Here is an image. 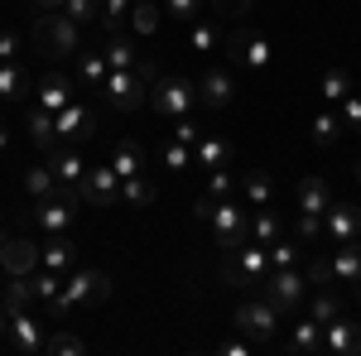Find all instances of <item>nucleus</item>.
<instances>
[{
	"instance_id": "nucleus-14",
	"label": "nucleus",
	"mask_w": 361,
	"mask_h": 356,
	"mask_svg": "<svg viewBox=\"0 0 361 356\" xmlns=\"http://www.w3.org/2000/svg\"><path fill=\"white\" fill-rule=\"evenodd\" d=\"M197 102L212 106V111H226L231 102H236V78H231L226 68H207L202 82H197Z\"/></svg>"
},
{
	"instance_id": "nucleus-40",
	"label": "nucleus",
	"mask_w": 361,
	"mask_h": 356,
	"mask_svg": "<svg viewBox=\"0 0 361 356\" xmlns=\"http://www.w3.org/2000/svg\"><path fill=\"white\" fill-rule=\"evenodd\" d=\"M308 318H313V323H333V318H342V299H337L333 289H323V294L313 299V308H308Z\"/></svg>"
},
{
	"instance_id": "nucleus-43",
	"label": "nucleus",
	"mask_w": 361,
	"mask_h": 356,
	"mask_svg": "<svg viewBox=\"0 0 361 356\" xmlns=\"http://www.w3.org/2000/svg\"><path fill=\"white\" fill-rule=\"evenodd\" d=\"M337 121H342L347 135H361V97H357V92H352L347 102H337Z\"/></svg>"
},
{
	"instance_id": "nucleus-47",
	"label": "nucleus",
	"mask_w": 361,
	"mask_h": 356,
	"mask_svg": "<svg viewBox=\"0 0 361 356\" xmlns=\"http://www.w3.org/2000/svg\"><path fill=\"white\" fill-rule=\"evenodd\" d=\"M299 241H323V217H313V212H299Z\"/></svg>"
},
{
	"instance_id": "nucleus-3",
	"label": "nucleus",
	"mask_w": 361,
	"mask_h": 356,
	"mask_svg": "<svg viewBox=\"0 0 361 356\" xmlns=\"http://www.w3.org/2000/svg\"><path fill=\"white\" fill-rule=\"evenodd\" d=\"M106 299H111V279L102 270H78V274L63 279V294L49 303V313L54 318H68L78 303H106Z\"/></svg>"
},
{
	"instance_id": "nucleus-36",
	"label": "nucleus",
	"mask_w": 361,
	"mask_h": 356,
	"mask_svg": "<svg viewBox=\"0 0 361 356\" xmlns=\"http://www.w3.org/2000/svg\"><path fill=\"white\" fill-rule=\"evenodd\" d=\"M188 44H193V54H212L217 49V25L212 20H188Z\"/></svg>"
},
{
	"instance_id": "nucleus-33",
	"label": "nucleus",
	"mask_w": 361,
	"mask_h": 356,
	"mask_svg": "<svg viewBox=\"0 0 361 356\" xmlns=\"http://www.w3.org/2000/svg\"><path fill=\"white\" fill-rule=\"evenodd\" d=\"M275 236H279V217H275V207H255V217H250V241L270 246Z\"/></svg>"
},
{
	"instance_id": "nucleus-8",
	"label": "nucleus",
	"mask_w": 361,
	"mask_h": 356,
	"mask_svg": "<svg viewBox=\"0 0 361 356\" xmlns=\"http://www.w3.org/2000/svg\"><path fill=\"white\" fill-rule=\"evenodd\" d=\"M236 328L246 332L250 342H275V332H279V308L275 303H265V299H250V303H241L236 308Z\"/></svg>"
},
{
	"instance_id": "nucleus-32",
	"label": "nucleus",
	"mask_w": 361,
	"mask_h": 356,
	"mask_svg": "<svg viewBox=\"0 0 361 356\" xmlns=\"http://www.w3.org/2000/svg\"><path fill=\"white\" fill-rule=\"evenodd\" d=\"M241 188H246V202H250V207H270V197H275V183H270L260 168H250L246 178H241Z\"/></svg>"
},
{
	"instance_id": "nucleus-20",
	"label": "nucleus",
	"mask_w": 361,
	"mask_h": 356,
	"mask_svg": "<svg viewBox=\"0 0 361 356\" xmlns=\"http://www.w3.org/2000/svg\"><path fill=\"white\" fill-rule=\"evenodd\" d=\"M193 164L207 168V173H212V168H226V164H231V145H226L222 135H202L193 145Z\"/></svg>"
},
{
	"instance_id": "nucleus-5",
	"label": "nucleus",
	"mask_w": 361,
	"mask_h": 356,
	"mask_svg": "<svg viewBox=\"0 0 361 356\" xmlns=\"http://www.w3.org/2000/svg\"><path fill=\"white\" fill-rule=\"evenodd\" d=\"M260 289H265L260 299H265V303H275V308H279V318H284V313H299V308H304V299H308V279L299 274V265L270 270L265 279H260Z\"/></svg>"
},
{
	"instance_id": "nucleus-27",
	"label": "nucleus",
	"mask_w": 361,
	"mask_h": 356,
	"mask_svg": "<svg viewBox=\"0 0 361 356\" xmlns=\"http://www.w3.org/2000/svg\"><path fill=\"white\" fill-rule=\"evenodd\" d=\"M318 92H323V102H328V106L347 102V97H352V78H347V68H328V73H323V82H318Z\"/></svg>"
},
{
	"instance_id": "nucleus-4",
	"label": "nucleus",
	"mask_w": 361,
	"mask_h": 356,
	"mask_svg": "<svg viewBox=\"0 0 361 356\" xmlns=\"http://www.w3.org/2000/svg\"><path fill=\"white\" fill-rule=\"evenodd\" d=\"M207 226H212V236H217V246L231 255L236 246H246L250 241V212L226 192V197H212V212H207Z\"/></svg>"
},
{
	"instance_id": "nucleus-45",
	"label": "nucleus",
	"mask_w": 361,
	"mask_h": 356,
	"mask_svg": "<svg viewBox=\"0 0 361 356\" xmlns=\"http://www.w3.org/2000/svg\"><path fill=\"white\" fill-rule=\"evenodd\" d=\"M313 289H333V260L328 255H318V260H308V274H304Z\"/></svg>"
},
{
	"instance_id": "nucleus-28",
	"label": "nucleus",
	"mask_w": 361,
	"mask_h": 356,
	"mask_svg": "<svg viewBox=\"0 0 361 356\" xmlns=\"http://www.w3.org/2000/svg\"><path fill=\"white\" fill-rule=\"evenodd\" d=\"M39 260H44V270H73V260H78V255H73V246H68V241H63V236H49V246H39Z\"/></svg>"
},
{
	"instance_id": "nucleus-48",
	"label": "nucleus",
	"mask_w": 361,
	"mask_h": 356,
	"mask_svg": "<svg viewBox=\"0 0 361 356\" xmlns=\"http://www.w3.org/2000/svg\"><path fill=\"white\" fill-rule=\"evenodd\" d=\"M164 10L173 20H197L202 15V0H164Z\"/></svg>"
},
{
	"instance_id": "nucleus-7",
	"label": "nucleus",
	"mask_w": 361,
	"mask_h": 356,
	"mask_svg": "<svg viewBox=\"0 0 361 356\" xmlns=\"http://www.w3.org/2000/svg\"><path fill=\"white\" fill-rule=\"evenodd\" d=\"M236 260H226L222 279H231V284H250V289H260V279L270 274V255H265V246L260 241H246V246L231 250Z\"/></svg>"
},
{
	"instance_id": "nucleus-46",
	"label": "nucleus",
	"mask_w": 361,
	"mask_h": 356,
	"mask_svg": "<svg viewBox=\"0 0 361 356\" xmlns=\"http://www.w3.org/2000/svg\"><path fill=\"white\" fill-rule=\"evenodd\" d=\"M102 20H106V29H121L126 20H130V0H102Z\"/></svg>"
},
{
	"instance_id": "nucleus-17",
	"label": "nucleus",
	"mask_w": 361,
	"mask_h": 356,
	"mask_svg": "<svg viewBox=\"0 0 361 356\" xmlns=\"http://www.w3.org/2000/svg\"><path fill=\"white\" fill-rule=\"evenodd\" d=\"M34 217H39V231H49V236H68V226H73V217H78V202H68V197H49V202L34 207Z\"/></svg>"
},
{
	"instance_id": "nucleus-12",
	"label": "nucleus",
	"mask_w": 361,
	"mask_h": 356,
	"mask_svg": "<svg viewBox=\"0 0 361 356\" xmlns=\"http://www.w3.org/2000/svg\"><path fill=\"white\" fill-rule=\"evenodd\" d=\"M78 197L92 202V207H116V197H121V178H116V168H92L87 164L82 183H78Z\"/></svg>"
},
{
	"instance_id": "nucleus-31",
	"label": "nucleus",
	"mask_w": 361,
	"mask_h": 356,
	"mask_svg": "<svg viewBox=\"0 0 361 356\" xmlns=\"http://www.w3.org/2000/svg\"><path fill=\"white\" fill-rule=\"evenodd\" d=\"M265 255H270V270H284V265H299V255H304V241H289V236H275V241L265 246Z\"/></svg>"
},
{
	"instance_id": "nucleus-38",
	"label": "nucleus",
	"mask_w": 361,
	"mask_h": 356,
	"mask_svg": "<svg viewBox=\"0 0 361 356\" xmlns=\"http://www.w3.org/2000/svg\"><path fill=\"white\" fill-rule=\"evenodd\" d=\"M337 135H342V121H337V106L318 111V116H313V140H318V145H333Z\"/></svg>"
},
{
	"instance_id": "nucleus-25",
	"label": "nucleus",
	"mask_w": 361,
	"mask_h": 356,
	"mask_svg": "<svg viewBox=\"0 0 361 356\" xmlns=\"http://www.w3.org/2000/svg\"><path fill=\"white\" fill-rule=\"evenodd\" d=\"M78 63H82V82L92 87V92H102V82H106V73H111V63H106V54H97V49H78Z\"/></svg>"
},
{
	"instance_id": "nucleus-51",
	"label": "nucleus",
	"mask_w": 361,
	"mask_h": 356,
	"mask_svg": "<svg viewBox=\"0 0 361 356\" xmlns=\"http://www.w3.org/2000/svg\"><path fill=\"white\" fill-rule=\"evenodd\" d=\"M207 192H212V197H226V192H231V173H226V168H212V183H207Z\"/></svg>"
},
{
	"instance_id": "nucleus-39",
	"label": "nucleus",
	"mask_w": 361,
	"mask_h": 356,
	"mask_svg": "<svg viewBox=\"0 0 361 356\" xmlns=\"http://www.w3.org/2000/svg\"><path fill=\"white\" fill-rule=\"evenodd\" d=\"M102 54H106L111 68H135V63H140V49H135V44H126V39H116V34H111V44H106Z\"/></svg>"
},
{
	"instance_id": "nucleus-29",
	"label": "nucleus",
	"mask_w": 361,
	"mask_h": 356,
	"mask_svg": "<svg viewBox=\"0 0 361 356\" xmlns=\"http://www.w3.org/2000/svg\"><path fill=\"white\" fill-rule=\"evenodd\" d=\"M29 274H34V270H29ZM29 274H15V284L5 289V299H0V308H5V318L34 303V279H29Z\"/></svg>"
},
{
	"instance_id": "nucleus-37",
	"label": "nucleus",
	"mask_w": 361,
	"mask_h": 356,
	"mask_svg": "<svg viewBox=\"0 0 361 356\" xmlns=\"http://www.w3.org/2000/svg\"><path fill=\"white\" fill-rule=\"evenodd\" d=\"M29 279H34V299L39 303H54L63 294V274L58 270H39V274H29Z\"/></svg>"
},
{
	"instance_id": "nucleus-34",
	"label": "nucleus",
	"mask_w": 361,
	"mask_h": 356,
	"mask_svg": "<svg viewBox=\"0 0 361 356\" xmlns=\"http://www.w3.org/2000/svg\"><path fill=\"white\" fill-rule=\"evenodd\" d=\"M159 20H164V15H159L154 0H135V5H130V29H135V34H154Z\"/></svg>"
},
{
	"instance_id": "nucleus-56",
	"label": "nucleus",
	"mask_w": 361,
	"mask_h": 356,
	"mask_svg": "<svg viewBox=\"0 0 361 356\" xmlns=\"http://www.w3.org/2000/svg\"><path fill=\"white\" fill-rule=\"evenodd\" d=\"M250 5H255V0H236V10H250Z\"/></svg>"
},
{
	"instance_id": "nucleus-13",
	"label": "nucleus",
	"mask_w": 361,
	"mask_h": 356,
	"mask_svg": "<svg viewBox=\"0 0 361 356\" xmlns=\"http://www.w3.org/2000/svg\"><path fill=\"white\" fill-rule=\"evenodd\" d=\"M5 342H10V352H20V356L44 352V328H39V318H29V308L10 313V323H5Z\"/></svg>"
},
{
	"instance_id": "nucleus-57",
	"label": "nucleus",
	"mask_w": 361,
	"mask_h": 356,
	"mask_svg": "<svg viewBox=\"0 0 361 356\" xmlns=\"http://www.w3.org/2000/svg\"><path fill=\"white\" fill-rule=\"evenodd\" d=\"M357 183H361V159H357Z\"/></svg>"
},
{
	"instance_id": "nucleus-16",
	"label": "nucleus",
	"mask_w": 361,
	"mask_h": 356,
	"mask_svg": "<svg viewBox=\"0 0 361 356\" xmlns=\"http://www.w3.org/2000/svg\"><path fill=\"white\" fill-rule=\"evenodd\" d=\"M0 265H5V274L39 270V246L25 241V236H5V241H0Z\"/></svg>"
},
{
	"instance_id": "nucleus-52",
	"label": "nucleus",
	"mask_w": 361,
	"mask_h": 356,
	"mask_svg": "<svg viewBox=\"0 0 361 356\" xmlns=\"http://www.w3.org/2000/svg\"><path fill=\"white\" fill-rule=\"evenodd\" d=\"M222 352H226V356H246V352H250V342H231V337H226Z\"/></svg>"
},
{
	"instance_id": "nucleus-21",
	"label": "nucleus",
	"mask_w": 361,
	"mask_h": 356,
	"mask_svg": "<svg viewBox=\"0 0 361 356\" xmlns=\"http://www.w3.org/2000/svg\"><path fill=\"white\" fill-rule=\"evenodd\" d=\"M111 168L116 178H135V173H145V149H140L135 140H121L111 149Z\"/></svg>"
},
{
	"instance_id": "nucleus-54",
	"label": "nucleus",
	"mask_w": 361,
	"mask_h": 356,
	"mask_svg": "<svg viewBox=\"0 0 361 356\" xmlns=\"http://www.w3.org/2000/svg\"><path fill=\"white\" fill-rule=\"evenodd\" d=\"M5 323H10V318H5V308H0V337H5Z\"/></svg>"
},
{
	"instance_id": "nucleus-53",
	"label": "nucleus",
	"mask_w": 361,
	"mask_h": 356,
	"mask_svg": "<svg viewBox=\"0 0 361 356\" xmlns=\"http://www.w3.org/2000/svg\"><path fill=\"white\" fill-rule=\"evenodd\" d=\"M63 5H68V0H34V10H39V15H54V10H63Z\"/></svg>"
},
{
	"instance_id": "nucleus-49",
	"label": "nucleus",
	"mask_w": 361,
	"mask_h": 356,
	"mask_svg": "<svg viewBox=\"0 0 361 356\" xmlns=\"http://www.w3.org/2000/svg\"><path fill=\"white\" fill-rule=\"evenodd\" d=\"M173 140H178V145H197V140H202V130H197L188 116H178V121H173Z\"/></svg>"
},
{
	"instance_id": "nucleus-9",
	"label": "nucleus",
	"mask_w": 361,
	"mask_h": 356,
	"mask_svg": "<svg viewBox=\"0 0 361 356\" xmlns=\"http://www.w3.org/2000/svg\"><path fill=\"white\" fill-rule=\"evenodd\" d=\"M226 54H231L236 68H246V73H265V68H270V39H260V34H250V29H231Z\"/></svg>"
},
{
	"instance_id": "nucleus-23",
	"label": "nucleus",
	"mask_w": 361,
	"mask_h": 356,
	"mask_svg": "<svg viewBox=\"0 0 361 356\" xmlns=\"http://www.w3.org/2000/svg\"><path fill=\"white\" fill-rule=\"evenodd\" d=\"M328 202H333V188H328L323 178H304V183H299V207H304V212L323 217V212H328Z\"/></svg>"
},
{
	"instance_id": "nucleus-18",
	"label": "nucleus",
	"mask_w": 361,
	"mask_h": 356,
	"mask_svg": "<svg viewBox=\"0 0 361 356\" xmlns=\"http://www.w3.org/2000/svg\"><path fill=\"white\" fill-rule=\"evenodd\" d=\"M333 279L337 284H357L361 289V236L357 241H342V246H333Z\"/></svg>"
},
{
	"instance_id": "nucleus-6",
	"label": "nucleus",
	"mask_w": 361,
	"mask_h": 356,
	"mask_svg": "<svg viewBox=\"0 0 361 356\" xmlns=\"http://www.w3.org/2000/svg\"><path fill=\"white\" fill-rule=\"evenodd\" d=\"M149 102H154V111H159V116L178 121V116H188V111H193L197 87L183 82V78H154V82H149Z\"/></svg>"
},
{
	"instance_id": "nucleus-1",
	"label": "nucleus",
	"mask_w": 361,
	"mask_h": 356,
	"mask_svg": "<svg viewBox=\"0 0 361 356\" xmlns=\"http://www.w3.org/2000/svg\"><path fill=\"white\" fill-rule=\"evenodd\" d=\"M149 82H154V68H149V63H135V68H111L106 82H102V92H106V102H111L116 111H135V106H145Z\"/></svg>"
},
{
	"instance_id": "nucleus-10",
	"label": "nucleus",
	"mask_w": 361,
	"mask_h": 356,
	"mask_svg": "<svg viewBox=\"0 0 361 356\" xmlns=\"http://www.w3.org/2000/svg\"><path fill=\"white\" fill-rule=\"evenodd\" d=\"M361 236V207L352 202H328V212H323V241L328 246H342V241H357Z\"/></svg>"
},
{
	"instance_id": "nucleus-30",
	"label": "nucleus",
	"mask_w": 361,
	"mask_h": 356,
	"mask_svg": "<svg viewBox=\"0 0 361 356\" xmlns=\"http://www.w3.org/2000/svg\"><path fill=\"white\" fill-rule=\"evenodd\" d=\"M29 92V78L20 63H0V102H20Z\"/></svg>"
},
{
	"instance_id": "nucleus-50",
	"label": "nucleus",
	"mask_w": 361,
	"mask_h": 356,
	"mask_svg": "<svg viewBox=\"0 0 361 356\" xmlns=\"http://www.w3.org/2000/svg\"><path fill=\"white\" fill-rule=\"evenodd\" d=\"M15 58H20V34L5 29V34H0V63H15Z\"/></svg>"
},
{
	"instance_id": "nucleus-35",
	"label": "nucleus",
	"mask_w": 361,
	"mask_h": 356,
	"mask_svg": "<svg viewBox=\"0 0 361 356\" xmlns=\"http://www.w3.org/2000/svg\"><path fill=\"white\" fill-rule=\"evenodd\" d=\"M121 197H126L130 207H149V202H154V183H149L145 173H135V178H121Z\"/></svg>"
},
{
	"instance_id": "nucleus-55",
	"label": "nucleus",
	"mask_w": 361,
	"mask_h": 356,
	"mask_svg": "<svg viewBox=\"0 0 361 356\" xmlns=\"http://www.w3.org/2000/svg\"><path fill=\"white\" fill-rule=\"evenodd\" d=\"M5 145H10V135H5V125H0V149H5Z\"/></svg>"
},
{
	"instance_id": "nucleus-2",
	"label": "nucleus",
	"mask_w": 361,
	"mask_h": 356,
	"mask_svg": "<svg viewBox=\"0 0 361 356\" xmlns=\"http://www.w3.org/2000/svg\"><path fill=\"white\" fill-rule=\"evenodd\" d=\"M78 20H68L63 10H54V15H34V44H39V54L49 58H73L78 49H82V34H78Z\"/></svg>"
},
{
	"instance_id": "nucleus-19",
	"label": "nucleus",
	"mask_w": 361,
	"mask_h": 356,
	"mask_svg": "<svg viewBox=\"0 0 361 356\" xmlns=\"http://www.w3.org/2000/svg\"><path fill=\"white\" fill-rule=\"evenodd\" d=\"M54 159H49V168H54V178L58 183H82V173H87V159L78 154V145H63V149H49Z\"/></svg>"
},
{
	"instance_id": "nucleus-11",
	"label": "nucleus",
	"mask_w": 361,
	"mask_h": 356,
	"mask_svg": "<svg viewBox=\"0 0 361 356\" xmlns=\"http://www.w3.org/2000/svg\"><path fill=\"white\" fill-rule=\"evenodd\" d=\"M54 130H58V145H82V140L97 135V116L78 102H68L63 111H54Z\"/></svg>"
},
{
	"instance_id": "nucleus-42",
	"label": "nucleus",
	"mask_w": 361,
	"mask_h": 356,
	"mask_svg": "<svg viewBox=\"0 0 361 356\" xmlns=\"http://www.w3.org/2000/svg\"><path fill=\"white\" fill-rule=\"evenodd\" d=\"M44 352H58V356H82L87 342L82 337H73V332H54V337H44Z\"/></svg>"
},
{
	"instance_id": "nucleus-22",
	"label": "nucleus",
	"mask_w": 361,
	"mask_h": 356,
	"mask_svg": "<svg viewBox=\"0 0 361 356\" xmlns=\"http://www.w3.org/2000/svg\"><path fill=\"white\" fill-rule=\"evenodd\" d=\"M68 102H73V82H68L63 73H49V78L39 82V106L44 111H63Z\"/></svg>"
},
{
	"instance_id": "nucleus-26",
	"label": "nucleus",
	"mask_w": 361,
	"mask_h": 356,
	"mask_svg": "<svg viewBox=\"0 0 361 356\" xmlns=\"http://www.w3.org/2000/svg\"><path fill=\"white\" fill-rule=\"evenodd\" d=\"M289 352H323V323H313V318L294 323V332H289Z\"/></svg>"
},
{
	"instance_id": "nucleus-24",
	"label": "nucleus",
	"mask_w": 361,
	"mask_h": 356,
	"mask_svg": "<svg viewBox=\"0 0 361 356\" xmlns=\"http://www.w3.org/2000/svg\"><path fill=\"white\" fill-rule=\"evenodd\" d=\"M29 140H34V145H39L44 154H49V149L58 145V130H54V111H44V106H34V111H29Z\"/></svg>"
},
{
	"instance_id": "nucleus-15",
	"label": "nucleus",
	"mask_w": 361,
	"mask_h": 356,
	"mask_svg": "<svg viewBox=\"0 0 361 356\" xmlns=\"http://www.w3.org/2000/svg\"><path fill=\"white\" fill-rule=\"evenodd\" d=\"M323 352L328 356H357L361 352V323H347V318L323 323Z\"/></svg>"
},
{
	"instance_id": "nucleus-44",
	"label": "nucleus",
	"mask_w": 361,
	"mask_h": 356,
	"mask_svg": "<svg viewBox=\"0 0 361 356\" xmlns=\"http://www.w3.org/2000/svg\"><path fill=\"white\" fill-rule=\"evenodd\" d=\"M63 15L78 20V25H92V20H102V0H68Z\"/></svg>"
},
{
	"instance_id": "nucleus-58",
	"label": "nucleus",
	"mask_w": 361,
	"mask_h": 356,
	"mask_svg": "<svg viewBox=\"0 0 361 356\" xmlns=\"http://www.w3.org/2000/svg\"><path fill=\"white\" fill-rule=\"evenodd\" d=\"M130 5H135V0H130Z\"/></svg>"
},
{
	"instance_id": "nucleus-41",
	"label": "nucleus",
	"mask_w": 361,
	"mask_h": 356,
	"mask_svg": "<svg viewBox=\"0 0 361 356\" xmlns=\"http://www.w3.org/2000/svg\"><path fill=\"white\" fill-rule=\"evenodd\" d=\"M159 159H164V168H193V145H178V140H169L164 149H159Z\"/></svg>"
}]
</instances>
